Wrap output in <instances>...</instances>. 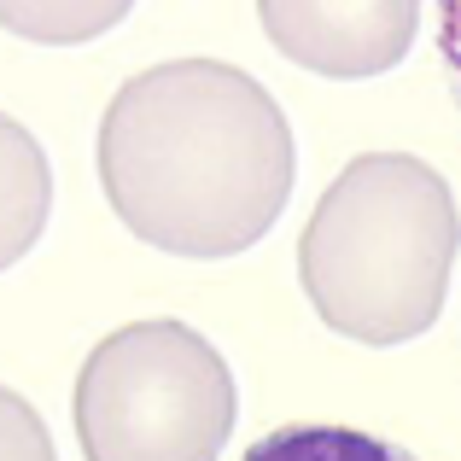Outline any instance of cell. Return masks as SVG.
Listing matches in <instances>:
<instances>
[{"mask_svg": "<svg viewBox=\"0 0 461 461\" xmlns=\"http://www.w3.org/2000/svg\"><path fill=\"white\" fill-rule=\"evenodd\" d=\"M461 246L456 193L427 158L368 152L327 181L298 281L315 315L357 345H409L444 315Z\"/></svg>", "mask_w": 461, "mask_h": 461, "instance_id": "2", "label": "cell"}, {"mask_svg": "<svg viewBox=\"0 0 461 461\" xmlns=\"http://www.w3.org/2000/svg\"><path fill=\"white\" fill-rule=\"evenodd\" d=\"M135 0H0V30L41 47H77L117 30Z\"/></svg>", "mask_w": 461, "mask_h": 461, "instance_id": "6", "label": "cell"}, {"mask_svg": "<svg viewBox=\"0 0 461 461\" xmlns=\"http://www.w3.org/2000/svg\"><path fill=\"white\" fill-rule=\"evenodd\" d=\"M275 53L315 77H380L403 65L420 30V0H258Z\"/></svg>", "mask_w": 461, "mask_h": 461, "instance_id": "4", "label": "cell"}, {"mask_svg": "<svg viewBox=\"0 0 461 461\" xmlns=\"http://www.w3.org/2000/svg\"><path fill=\"white\" fill-rule=\"evenodd\" d=\"M53 211V169L47 152L18 117L0 112V269L30 258Z\"/></svg>", "mask_w": 461, "mask_h": 461, "instance_id": "5", "label": "cell"}, {"mask_svg": "<svg viewBox=\"0 0 461 461\" xmlns=\"http://www.w3.org/2000/svg\"><path fill=\"white\" fill-rule=\"evenodd\" d=\"M234 432V374L187 321H129L77 374V438L94 461H204Z\"/></svg>", "mask_w": 461, "mask_h": 461, "instance_id": "3", "label": "cell"}, {"mask_svg": "<svg viewBox=\"0 0 461 461\" xmlns=\"http://www.w3.org/2000/svg\"><path fill=\"white\" fill-rule=\"evenodd\" d=\"M438 53H444V70H450L456 105H461V0H438Z\"/></svg>", "mask_w": 461, "mask_h": 461, "instance_id": "8", "label": "cell"}, {"mask_svg": "<svg viewBox=\"0 0 461 461\" xmlns=\"http://www.w3.org/2000/svg\"><path fill=\"white\" fill-rule=\"evenodd\" d=\"M298 181L293 123L251 70L169 59L112 94L100 117V187L117 222L169 258H240Z\"/></svg>", "mask_w": 461, "mask_h": 461, "instance_id": "1", "label": "cell"}, {"mask_svg": "<svg viewBox=\"0 0 461 461\" xmlns=\"http://www.w3.org/2000/svg\"><path fill=\"white\" fill-rule=\"evenodd\" d=\"M0 456L6 461L12 456H35V461L53 456V438H47L41 415H35L18 392H6V385H0Z\"/></svg>", "mask_w": 461, "mask_h": 461, "instance_id": "7", "label": "cell"}]
</instances>
